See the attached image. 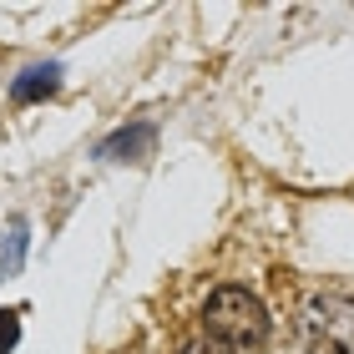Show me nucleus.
Here are the masks:
<instances>
[{
	"label": "nucleus",
	"mask_w": 354,
	"mask_h": 354,
	"mask_svg": "<svg viewBox=\"0 0 354 354\" xmlns=\"http://www.w3.org/2000/svg\"><path fill=\"white\" fill-rule=\"evenodd\" d=\"M304 349L354 354V299L349 294H314L304 304Z\"/></svg>",
	"instance_id": "obj_2"
},
{
	"label": "nucleus",
	"mask_w": 354,
	"mask_h": 354,
	"mask_svg": "<svg viewBox=\"0 0 354 354\" xmlns=\"http://www.w3.org/2000/svg\"><path fill=\"white\" fill-rule=\"evenodd\" d=\"M183 354H238L233 344H223V339H213V334H203V339H192Z\"/></svg>",
	"instance_id": "obj_7"
},
{
	"label": "nucleus",
	"mask_w": 354,
	"mask_h": 354,
	"mask_svg": "<svg viewBox=\"0 0 354 354\" xmlns=\"http://www.w3.org/2000/svg\"><path fill=\"white\" fill-rule=\"evenodd\" d=\"M56 86H61V71L56 66H30V71L15 76L10 96H15V102H41V96H51Z\"/></svg>",
	"instance_id": "obj_4"
},
{
	"label": "nucleus",
	"mask_w": 354,
	"mask_h": 354,
	"mask_svg": "<svg viewBox=\"0 0 354 354\" xmlns=\"http://www.w3.org/2000/svg\"><path fill=\"white\" fill-rule=\"evenodd\" d=\"M26 259V223H10V238L0 243V279H10Z\"/></svg>",
	"instance_id": "obj_5"
},
{
	"label": "nucleus",
	"mask_w": 354,
	"mask_h": 354,
	"mask_svg": "<svg viewBox=\"0 0 354 354\" xmlns=\"http://www.w3.org/2000/svg\"><path fill=\"white\" fill-rule=\"evenodd\" d=\"M157 132L152 127H127V132H111L102 147H96V157H106V162H137V157L152 152Z\"/></svg>",
	"instance_id": "obj_3"
},
{
	"label": "nucleus",
	"mask_w": 354,
	"mask_h": 354,
	"mask_svg": "<svg viewBox=\"0 0 354 354\" xmlns=\"http://www.w3.org/2000/svg\"><path fill=\"white\" fill-rule=\"evenodd\" d=\"M203 324L213 339L223 344H233V349H243V344H263L268 339V314H263V304L248 294V288H218L213 299H207V309H203Z\"/></svg>",
	"instance_id": "obj_1"
},
{
	"label": "nucleus",
	"mask_w": 354,
	"mask_h": 354,
	"mask_svg": "<svg viewBox=\"0 0 354 354\" xmlns=\"http://www.w3.org/2000/svg\"><path fill=\"white\" fill-rule=\"evenodd\" d=\"M15 339H21V314H15V309H0V354H10Z\"/></svg>",
	"instance_id": "obj_6"
}]
</instances>
